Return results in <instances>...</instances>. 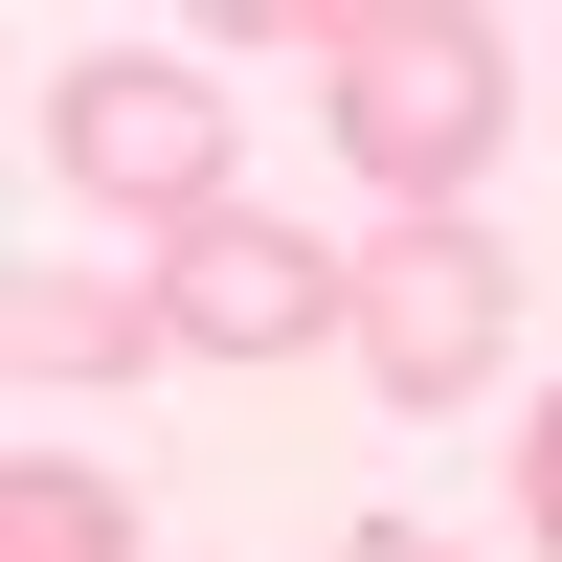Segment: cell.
<instances>
[{
  "label": "cell",
  "instance_id": "cell-1",
  "mask_svg": "<svg viewBox=\"0 0 562 562\" xmlns=\"http://www.w3.org/2000/svg\"><path fill=\"white\" fill-rule=\"evenodd\" d=\"M495 135H518V68H495V23H450V0H383V23L338 45V158L383 180V225H450Z\"/></svg>",
  "mask_w": 562,
  "mask_h": 562
},
{
  "label": "cell",
  "instance_id": "cell-2",
  "mask_svg": "<svg viewBox=\"0 0 562 562\" xmlns=\"http://www.w3.org/2000/svg\"><path fill=\"white\" fill-rule=\"evenodd\" d=\"M45 158H68V203H135L158 248H180L203 203H248V180H225V68H180V45L45 68Z\"/></svg>",
  "mask_w": 562,
  "mask_h": 562
},
{
  "label": "cell",
  "instance_id": "cell-3",
  "mask_svg": "<svg viewBox=\"0 0 562 562\" xmlns=\"http://www.w3.org/2000/svg\"><path fill=\"white\" fill-rule=\"evenodd\" d=\"M360 383L383 405H473L495 360H518V248H473V225H383L360 248Z\"/></svg>",
  "mask_w": 562,
  "mask_h": 562
},
{
  "label": "cell",
  "instance_id": "cell-4",
  "mask_svg": "<svg viewBox=\"0 0 562 562\" xmlns=\"http://www.w3.org/2000/svg\"><path fill=\"white\" fill-rule=\"evenodd\" d=\"M158 338L180 360H315V338H360V248H293L270 203H203L158 248Z\"/></svg>",
  "mask_w": 562,
  "mask_h": 562
},
{
  "label": "cell",
  "instance_id": "cell-5",
  "mask_svg": "<svg viewBox=\"0 0 562 562\" xmlns=\"http://www.w3.org/2000/svg\"><path fill=\"white\" fill-rule=\"evenodd\" d=\"M158 360V270H23V383H113Z\"/></svg>",
  "mask_w": 562,
  "mask_h": 562
},
{
  "label": "cell",
  "instance_id": "cell-6",
  "mask_svg": "<svg viewBox=\"0 0 562 562\" xmlns=\"http://www.w3.org/2000/svg\"><path fill=\"white\" fill-rule=\"evenodd\" d=\"M0 562H135V518L68 473V450H23V473H0Z\"/></svg>",
  "mask_w": 562,
  "mask_h": 562
},
{
  "label": "cell",
  "instance_id": "cell-7",
  "mask_svg": "<svg viewBox=\"0 0 562 562\" xmlns=\"http://www.w3.org/2000/svg\"><path fill=\"white\" fill-rule=\"evenodd\" d=\"M518 518H540V562H562V383H540V428H518Z\"/></svg>",
  "mask_w": 562,
  "mask_h": 562
},
{
  "label": "cell",
  "instance_id": "cell-8",
  "mask_svg": "<svg viewBox=\"0 0 562 562\" xmlns=\"http://www.w3.org/2000/svg\"><path fill=\"white\" fill-rule=\"evenodd\" d=\"M315 562H473V540H428V518H360V540H315Z\"/></svg>",
  "mask_w": 562,
  "mask_h": 562
}]
</instances>
